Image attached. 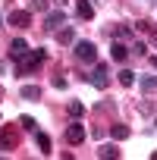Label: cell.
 Returning <instances> with one entry per match:
<instances>
[{
	"label": "cell",
	"instance_id": "obj_14",
	"mask_svg": "<svg viewBox=\"0 0 157 160\" xmlns=\"http://www.w3.org/2000/svg\"><path fill=\"white\" fill-rule=\"evenodd\" d=\"M66 110H69V116H72V119H82V116H85V107L78 104V101H69V107H66Z\"/></svg>",
	"mask_w": 157,
	"mask_h": 160
},
{
	"label": "cell",
	"instance_id": "obj_6",
	"mask_svg": "<svg viewBox=\"0 0 157 160\" xmlns=\"http://www.w3.org/2000/svg\"><path fill=\"white\" fill-rule=\"evenodd\" d=\"M66 141H69V144H82V141H85V129H82L78 119H72V122L66 126Z\"/></svg>",
	"mask_w": 157,
	"mask_h": 160
},
{
	"label": "cell",
	"instance_id": "obj_13",
	"mask_svg": "<svg viewBox=\"0 0 157 160\" xmlns=\"http://www.w3.org/2000/svg\"><path fill=\"white\" fill-rule=\"evenodd\" d=\"M98 157H107V160H116V157H119V148H116V144H101V148H98Z\"/></svg>",
	"mask_w": 157,
	"mask_h": 160
},
{
	"label": "cell",
	"instance_id": "obj_17",
	"mask_svg": "<svg viewBox=\"0 0 157 160\" xmlns=\"http://www.w3.org/2000/svg\"><path fill=\"white\" fill-rule=\"evenodd\" d=\"M35 141H38V148H41V154H50V138H47L44 132H38V135H35Z\"/></svg>",
	"mask_w": 157,
	"mask_h": 160
},
{
	"label": "cell",
	"instance_id": "obj_25",
	"mask_svg": "<svg viewBox=\"0 0 157 160\" xmlns=\"http://www.w3.org/2000/svg\"><path fill=\"white\" fill-rule=\"evenodd\" d=\"M154 126H157V119H154Z\"/></svg>",
	"mask_w": 157,
	"mask_h": 160
},
{
	"label": "cell",
	"instance_id": "obj_23",
	"mask_svg": "<svg viewBox=\"0 0 157 160\" xmlns=\"http://www.w3.org/2000/svg\"><path fill=\"white\" fill-rule=\"evenodd\" d=\"M28 7H32V10H47V0H32Z\"/></svg>",
	"mask_w": 157,
	"mask_h": 160
},
{
	"label": "cell",
	"instance_id": "obj_21",
	"mask_svg": "<svg viewBox=\"0 0 157 160\" xmlns=\"http://www.w3.org/2000/svg\"><path fill=\"white\" fill-rule=\"evenodd\" d=\"M19 126H22V129H28V132H35V129H38V122H35L32 116H19Z\"/></svg>",
	"mask_w": 157,
	"mask_h": 160
},
{
	"label": "cell",
	"instance_id": "obj_10",
	"mask_svg": "<svg viewBox=\"0 0 157 160\" xmlns=\"http://www.w3.org/2000/svg\"><path fill=\"white\" fill-rule=\"evenodd\" d=\"M25 53H28V41H25V38H16V41L10 44V57H13V60H22Z\"/></svg>",
	"mask_w": 157,
	"mask_h": 160
},
{
	"label": "cell",
	"instance_id": "obj_11",
	"mask_svg": "<svg viewBox=\"0 0 157 160\" xmlns=\"http://www.w3.org/2000/svg\"><path fill=\"white\" fill-rule=\"evenodd\" d=\"M57 41H60V44H75V28H72V25H63V28L57 32Z\"/></svg>",
	"mask_w": 157,
	"mask_h": 160
},
{
	"label": "cell",
	"instance_id": "obj_12",
	"mask_svg": "<svg viewBox=\"0 0 157 160\" xmlns=\"http://www.w3.org/2000/svg\"><path fill=\"white\" fill-rule=\"evenodd\" d=\"M110 57H113V60H119V63H123V60H126V57H129V47H126V44H123V41H113V47H110Z\"/></svg>",
	"mask_w": 157,
	"mask_h": 160
},
{
	"label": "cell",
	"instance_id": "obj_16",
	"mask_svg": "<svg viewBox=\"0 0 157 160\" xmlns=\"http://www.w3.org/2000/svg\"><path fill=\"white\" fill-rule=\"evenodd\" d=\"M119 85H126V88L135 85V72H132V69H123V72H119Z\"/></svg>",
	"mask_w": 157,
	"mask_h": 160
},
{
	"label": "cell",
	"instance_id": "obj_19",
	"mask_svg": "<svg viewBox=\"0 0 157 160\" xmlns=\"http://www.w3.org/2000/svg\"><path fill=\"white\" fill-rule=\"evenodd\" d=\"M110 135H113L116 141H123V138H129V129H126V126H110Z\"/></svg>",
	"mask_w": 157,
	"mask_h": 160
},
{
	"label": "cell",
	"instance_id": "obj_5",
	"mask_svg": "<svg viewBox=\"0 0 157 160\" xmlns=\"http://www.w3.org/2000/svg\"><path fill=\"white\" fill-rule=\"evenodd\" d=\"M7 25H13V28H19V32H22V28H28V25H32V13H28V10H13V13L7 16Z\"/></svg>",
	"mask_w": 157,
	"mask_h": 160
},
{
	"label": "cell",
	"instance_id": "obj_8",
	"mask_svg": "<svg viewBox=\"0 0 157 160\" xmlns=\"http://www.w3.org/2000/svg\"><path fill=\"white\" fill-rule=\"evenodd\" d=\"M66 22V16H63V10H47V16H44V28L47 32H53V28H60Z\"/></svg>",
	"mask_w": 157,
	"mask_h": 160
},
{
	"label": "cell",
	"instance_id": "obj_22",
	"mask_svg": "<svg viewBox=\"0 0 157 160\" xmlns=\"http://www.w3.org/2000/svg\"><path fill=\"white\" fill-rule=\"evenodd\" d=\"M132 53H135V57H144V53H148V47H144L141 41H132Z\"/></svg>",
	"mask_w": 157,
	"mask_h": 160
},
{
	"label": "cell",
	"instance_id": "obj_7",
	"mask_svg": "<svg viewBox=\"0 0 157 160\" xmlns=\"http://www.w3.org/2000/svg\"><path fill=\"white\" fill-rule=\"evenodd\" d=\"M110 38H113V41H123V44H126V41H135V28L119 22V25H113V28H110Z\"/></svg>",
	"mask_w": 157,
	"mask_h": 160
},
{
	"label": "cell",
	"instance_id": "obj_4",
	"mask_svg": "<svg viewBox=\"0 0 157 160\" xmlns=\"http://www.w3.org/2000/svg\"><path fill=\"white\" fill-rule=\"evenodd\" d=\"M88 82H91L94 88H107V85H110V69H107V63H94V72L88 75Z\"/></svg>",
	"mask_w": 157,
	"mask_h": 160
},
{
	"label": "cell",
	"instance_id": "obj_24",
	"mask_svg": "<svg viewBox=\"0 0 157 160\" xmlns=\"http://www.w3.org/2000/svg\"><path fill=\"white\" fill-rule=\"evenodd\" d=\"M151 66H154V69H157V57H151Z\"/></svg>",
	"mask_w": 157,
	"mask_h": 160
},
{
	"label": "cell",
	"instance_id": "obj_18",
	"mask_svg": "<svg viewBox=\"0 0 157 160\" xmlns=\"http://www.w3.org/2000/svg\"><path fill=\"white\" fill-rule=\"evenodd\" d=\"M141 91H144V94H151V91H157V78H154V75H148V78H141Z\"/></svg>",
	"mask_w": 157,
	"mask_h": 160
},
{
	"label": "cell",
	"instance_id": "obj_15",
	"mask_svg": "<svg viewBox=\"0 0 157 160\" xmlns=\"http://www.w3.org/2000/svg\"><path fill=\"white\" fill-rule=\"evenodd\" d=\"M22 98H25V101H38V98H41V88H38V85H25V88H22Z\"/></svg>",
	"mask_w": 157,
	"mask_h": 160
},
{
	"label": "cell",
	"instance_id": "obj_1",
	"mask_svg": "<svg viewBox=\"0 0 157 160\" xmlns=\"http://www.w3.org/2000/svg\"><path fill=\"white\" fill-rule=\"evenodd\" d=\"M47 60V50L44 47H38V50H28L22 60H16V75H32L41 63Z\"/></svg>",
	"mask_w": 157,
	"mask_h": 160
},
{
	"label": "cell",
	"instance_id": "obj_9",
	"mask_svg": "<svg viewBox=\"0 0 157 160\" xmlns=\"http://www.w3.org/2000/svg\"><path fill=\"white\" fill-rule=\"evenodd\" d=\"M75 16H78V19H85V22H91V19H94V7H91V0H75Z\"/></svg>",
	"mask_w": 157,
	"mask_h": 160
},
{
	"label": "cell",
	"instance_id": "obj_2",
	"mask_svg": "<svg viewBox=\"0 0 157 160\" xmlns=\"http://www.w3.org/2000/svg\"><path fill=\"white\" fill-rule=\"evenodd\" d=\"M75 60L78 63H98V47L91 44V41H75Z\"/></svg>",
	"mask_w": 157,
	"mask_h": 160
},
{
	"label": "cell",
	"instance_id": "obj_3",
	"mask_svg": "<svg viewBox=\"0 0 157 160\" xmlns=\"http://www.w3.org/2000/svg\"><path fill=\"white\" fill-rule=\"evenodd\" d=\"M19 129L22 126H7L3 122V129H0V148H3V151H13L19 144Z\"/></svg>",
	"mask_w": 157,
	"mask_h": 160
},
{
	"label": "cell",
	"instance_id": "obj_20",
	"mask_svg": "<svg viewBox=\"0 0 157 160\" xmlns=\"http://www.w3.org/2000/svg\"><path fill=\"white\" fill-rule=\"evenodd\" d=\"M138 28H141V32H148V35H151V41H157V25H154V22H138Z\"/></svg>",
	"mask_w": 157,
	"mask_h": 160
}]
</instances>
